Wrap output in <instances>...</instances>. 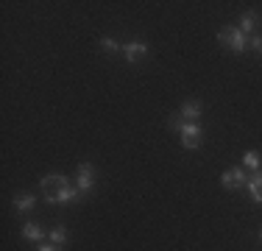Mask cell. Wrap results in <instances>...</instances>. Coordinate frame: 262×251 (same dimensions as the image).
<instances>
[{"label": "cell", "instance_id": "cell-1", "mask_svg": "<svg viewBox=\"0 0 262 251\" xmlns=\"http://www.w3.org/2000/svg\"><path fill=\"white\" fill-rule=\"evenodd\" d=\"M170 129H179L182 131V145L184 148H198L201 145V123H184L182 117H170Z\"/></svg>", "mask_w": 262, "mask_h": 251}, {"label": "cell", "instance_id": "cell-2", "mask_svg": "<svg viewBox=\"0 0 262 251\" xmlns=\"http://www.w3.org/2000/svg\"><path fill=\"white\" fill-rule=\"evenodd\" d=\"M217 42L226 45L232 53H243V50H246V34H243L240 28H232V25L217 31Z\"/></svg>", "mask_w": 262, "mask_h": 251}, {"label": "cell", "instance_id": "cell-3", "mask_svg": "<svg viewBox=\"0 0 262 251\" xmlns=\"http://www.w3.org/2000/svg\"><path fill=\"white\" fill-rule=\"evenodd\" d=\"M67 187V179L61 173H51V176H45L42 179V193H45V198L48 201H56L59 204V196H61V190Z\"/></svg>", "mask_w": 262, "mask_h": 251}, {"label": "cell", "instance_id": "cell-4", "mask_svg": "<svg viewBox=\"0 0 262 251\" xmlns=\"http://www.w3.org/2000/svg\"><path fill=\"white\" fill-rule=\"evenodd\" d=\"M221 184L226 187V190H240V187L248 184V179H246V173H243L240 168H232V171H226L221 176Z\"/></svg>", "mask_w": 262, "mask_h": 251}, {"label": "cell", "instance_id": "cell-5", "mask_svg": "<svg viewBox=\"0 0 262 251\" xmlns=\"http://www.w3.org/2000/svg\"><path fill=\"white\" fill-rule=\"evenodd\" d=\"M76 187H78L81 193H90V190H92V165H90V162L78 165V179H76Z\"/></svg>", "mask_w": 262, "mask_h": 251}, {"label": "cell", "instance_id": "cell-6", "mask_svg": "<svg viewBox=\"0 0 262 251\" xmlns=\"http://www.w3.org/2000/svg\"><path fill=\"white\" fill-rule=\"evenodd\" d=\"M123 53L128 61H140L142 56H148V45L145 42H128V45H123Z\"/></svg>", "mask_w": 262, "mask_h": 251}, {"label": "cell", "instance_id": "cell-7", "mask_svg": "<svg viewBox=\"0 0 262 251\" xmlns=\"http://www.w3.org/2000/svg\"><path fill=\"white\" fill-rule=\"evenodd\" d=\"M182 117L184 123H198V117H201V103L198 100H187V103L182 106Z\"/></svg>", "mask_w": 262, "mask_h": 251}, {"label": "cell", "instance_id": "cell-8", "mask_svg": "<svg viewBox=\"0 0 262 251\" xmlns=\"http://www.w3.org/2000/svg\"><path fill=\"white\" fill-rule=\"evenodd\" d=\"M248 193H251V198L257 201V204H262V171H257L251 176V179H248Z\"/></svg>", "mask_w": 262, "mask_h": 251}, {"label": "cell", "instance_id": "cell-9", "mask_svg": "<svg viewBox=\"0 0 262 251\" xmlns=\"http://www.w3.org/2000/svg\"><path fill=\"white\" fill-rule=\"evenodd\" d=\"M45 235H48V232L42 229L39 223H26V226H23V237H26V240H42Z\"/></svg>", "mask_w": 262, "mask_h": 251}, {"label": "cell", "instance_id": "cell-10", "mask_svg": "<svg viewBox=\"0 0 262 251\" xmlns=\"http://www.w3.org/2000/svg\"><path fill=\"white\" fill-rule=\"evenodd\" d=\"M34 204H36V198L31 196V193H23V196L14 198V210L17 212H31V210H34Z\"/></svg>", "mask_w": 262, "mask_h": 251}, {"label": "cell", "instance_id": "cell-11", "mask_svg": "<svg viewBox=\"0 0 262 251\" xmlns=\"http://www.w3.org/2000/svg\"><path fill=\"white\" fill-rule=\"evenodd\" d=\"M48 237H51V243L59 248V246H64V243H67V229H64V226H56V229L48 232Z\"/></svg>", "mask_w": 262, "mask_h": 251}, {"label": "cell", "instance_id": "cell-12", "mask_svg": "<svg viewBox=\"0 0 262 251\" xmlns=\"http://www.w3.org/2000/svg\"><path fill=\"white\" fill-rule=\"evenodd\" d=\"M254 25H257V14H254V11H246L243 20H240V31H243V34H251Z\"/></svg>", "mask_w": 262, "mask_h": 251}, {"label": "cell", "instance_id": "cell-13", "mask_svg": "<svg viewBox=\"0 0 262 251\" xmlns=\"http://www.w3.org/2000/svg\"><path fill=\"white\" fill-rule=\"evenodd\" d=\"M78 187H73V184H67L64 190H61V196H59V204H67V201H76L78 198Z\"/></svg>", "mask_w": 262, "mask_h": 251}, {"label": "cell", "instance_id": "cell-14", "mask_svg": "<svg viewBox=\"0 0 262 251\" xmlns=\"http://www.w3.org/2000/svg\"><path fill=\"white\" fill-rule=\"evenodd\" d=\"M243 165L251 168V171H259V154L257 151H248V154L243 156Z\"/></svg>", "mask_w": 262, "mask_h": 251}, {"label": "cell", "instance_id": "cell-15", "mask_svg": "<svg viewBox=\"0 0 262 251\" xmlns=\"http://www.w3.org/2000/svg\"><path fill=\"white\" fill-rule=\"evenodd\" d=\"M101 48H103V53H109V56H112V53H117V50H123L115 39H109V36H103V39H101Z\"/></svg>", "mask_w": 262, "mask_h": 251}, {"label": "cell", "instance_id": "cell-16", "mask_svg": "<svg viewBox=\"0 0 262 251\" xmlns=\"http://www.w3.org/2000/svg\"><path fill=\"white\" fill-rule=\"evenodd\" d=\"M251 48L257 50V53H262V36H251Z\"/></svg>", "mask_w": 262, "mask_h": 251}, {"label": "cell", "instance_id": "cell-17", "mask_svg": "<svg viewBox=\"0 0 262 251\" xmlns=\"http://www.w3.org/2000/svg\"><path fill=\"white\" fill-rule=\"evenodd\" d=\"M39 251H59V248H56V246H53V243H51V246H42Z\"/></svg>", "mask_w": 262, "mask_h": 251}, {"label": "cell", "instance_id": "cell-18", "mask_svg": "<svg viewBox=\"0 0 262 251\" xmlns=\"http://www.w3.org/2000/svg\"><path fill=\"white\" fill-rule=\"evenodd\" d=\"M259 240H262V232H259Z\"/></svg>", "mask_w": 262, "mask_h": 251}]
</instances>
